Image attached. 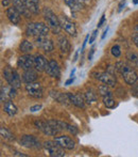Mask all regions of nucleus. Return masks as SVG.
<instances>
[{
    "mask_svg": "<svg viewBox=\"0 0 138 157\" xmlns=\"http://www.w3.org/2000/svg\"><path fill=\"white\" fill-rule=\"evenodd\" d=\"M115 70L117 71L119 74H121V76L123 77L124 81L128 85H134L137 81L138 76L137 73L135 72V70L129 64L124 62H117L115 64Z\"/></svg>",
    "mask_w": 138,
    "mask_h": 157,
    "instance_id": "obj_1",
    "label": "nucleus"
},
{
    "mask_svg": "<svg viewBox=\"0 0 138 157\" xmlns=\"http://www.w3.org/2000/svg\"><path fill=\"white\" fill-rule=\"evenodd\" d=\"M49 29L48 25H45L43 23H31L27 26L26 29V33L31 36H47L49 33Z\"/></svg>",
    "mask_w": 138,
    "mask_h": 157,
    "instance_id": "obj_2",
    "label": "nucleus"
},
{
    "mask_svg": "<svg viewBox=\"0 0 138 157\" xmlns=\"http://www.w3.org/2000/svg\"><path fill=\"white\" fill-rule=\"evenodd\" d=\"M43 13H44V18H45L46 24L48 25V27L54 33H60L61 25H60V19L58 18V16L49 8L44 9Z\"/></svg>",
    "mask_w": 138,
    "mask_h": 157,
    "instance_id": "obj_3",
    "label": "nucleus"
},
{
    "mask_svg": "<svg viewBox=\"0 0 138 157\" xmlns=\"http://www.w3.org/2000/svg\"><path fill=\"white\" fill-rule=\"evenodd\" d=\"M3 75L5 80L9 82V85L12 86L15 89H18L20 88V77H19L18 73L15 70H12L10 66L5 67V70L3 71Z\"/></svg>",
    "mask_w": 138,
    "mask_h": 157,
    "instance_id": "obj_4",
    "label": "nucleus"
},
{
    "mask_svg": "<svg viewBox=\"0 0 138 157\" xmlns=\"http://www.w3.org/2000/svg\"><path fill=\"white\" fill-rule=\"evenodd\" d=\"M44 149L52 157H63L65 156V152L61 145H58L55 141H46L43 144Z\"/></svg>",
    "mask_w": 138,
    "mask_h": 157,
    "instance_id": "obj_5",
    "label": "nucleus"
},
{
    "mask_svg": "<svg viewBox=\"0 0 138 157\" xmlns=\"http://www.w3.org/2000/svg\"><path fill=\"white\" fill-rule=\"evenodd\" d=\"M34 125L37 129H39L41 132H43L44 134L47 135V136H55V135H58V132H60L55 127H54V126H52L51 124H50L48 121L37 120L34 122Z\"/></svg>",
    "mask_w": 138,
    "mask_h": 157,
    "instance_id": "obj_6",
    "label": "nucleus"
},
{
    "mask_svg": "<svg viewBox=\"0 0 138 157\" xmlns=\"http://www.w3.org/2000/svg\"><path fill=\"white\" fill-rule=\"evenodd\" d=\"M20 144L23 147H27V149H33V150H39L43 147V144H41L38 139L36 137L32 136V135H25V136L21 137Z\"/></svg>",
    "mask_w": 138,
    "mask_h": 157,
    "instance_id": "obj_7",
    "label": "nucleus"
},
{
    "mask_svg": "<svg viewBox=\"0 0 138 157\" xmlns=\"http://www.w3.org/2000/svg\"><path fill=\"white\" fill-rule=\"evenodd\" d=\"M95 77L100 80L101 82H103L104 85L107 86H113L116 85V76L115 74L109 72H100V73H95Z\"/></svg>",
    "mask_w": 138,
    "mask_h": 157,
    "instance_id": "obj_8",
    "label": "nucleus"
},
{
    "mask_svg": "<svg viewBox=\"0 0 138 157\" xmlns=\"http://www.w3.org/2000/svg\"><path fill=\"white\" fill-rule=\"evenodd\" d=\"M26 91L34 98H41L43 96V87L39 82H30L26 86Z\"/></svg>",
    "mask_w": 138,
    "mask_h": 157,
    "instance_id": "obj_9",
    "label": "nucleus"
},
{
    "mask_svg": "<svg viewBox=\"0 0 138 157\" xmlns=\"http://www.w3.org/2000/svg\"><path fill=\"white\" fill-rule=\"evenodd\" d=\"M60 19V25H61V28L65 30L68 34L72 35V36H76V28L74 26V24L72 21H70L67 17L65 16H61L58 17Z\"/></svg>",
    "mask_w": 138,
    "mask_h": 157,
    "instance_id": "obj_10",
    "label": "nucleus"
},
{
    "mask_svg": "<svg viewBox=\"0 0 138 157\" xmlns=\"http://www.w3.org/2000/svg\"><path fill=\"white\" fill-rule=\"evenodd\" d=\"M36 39V44L39 48L46 52H51L53 50V43L51 40H49L47 36H38L35 37Z\"/></svg>",
    "mask_w": 138,
    "mask_h": 157,
    "instance_id": "obj_11",
    "label": "nucleus"
},
{
    "mask_svg": "<svg viewBox=\"0 0 138 157\" xmlns=\"http://www.w3.org/2000/svg\"><path fill=\"white\" fill-rule=\"evenodd\" d=\"M54 141H55L58 145H61L63 149L72 150V149H74V147H76V143H74V141L68 136L55 137V138H54Z\"/></svg>",
    "mask_w": 138,
    "mask_h": 157,
    "instance_id": "obj_12",
    "label": "nucleus"
},
{
    "mask_svg": "<svg viewBox=\"0 0 138 157\" xmlns=\"http://www.w3.org/2000/svg\"><path fill=\"white\" fill-rule=\"evenodd\" d=\"M17 65L23 70H29L32 68L34 65V58L31 55H25V56L19 57L18 61H17Z\"/></svg>",
    "mask_w": 138,
    "mask_h": 157,
    "instance_id": "obj_13",
    "label": "nucleus"
},
{
    "mask_svg": "<svg viewBox=\"0 0 138 157\" xmlns=\"http://www.w3.org/2000/svg\"><path fill=\"white\" fill-rule=\"evenodd\" d=\"M16 96V89L13 88L12 86L6 87V86H1V93H0V97H1V101H6L10 99L14 98Z\"/></svg>",
    "mask_w": 138,
    "mask_h": 157,
    "instance_id": "obj_14",
    "label": "nucleus"
},
{
    "mask_svg": "<svg viewBox=\"0 0 138 157\" xmlns=\"http://www.w3.org/2000/svg\"><path fill=\"white\" fill-rule=\"evenodd\" d=\"M46 72H47L48 75H50L51 77H55V78H58L61 75V71H60V66L56 61L51 60L48 62V65L46 67Z\"/></svg>",
    "mask_w": 138,
    "mask_h": 157,
    "instance_id": "obj_15",
    "label": "nucleus"
},
{
    "mask_svg": "<svg viewBox=\"0 0 138 157\" xmlns=\"http://www.w3.org/2000/svg\"><path fill=\"white\" fill-rule=\"evenodd\" d=\"M6 16L10 19L11 23H13L14 25H17L20 21V13H19V11L15 6L14 8L13 6L12 8H9L6 10Z\"/></svg>",
    "mask_w": 138,
    "mask_h": 157,
    "instance_id": "obj_16",
    "label": "nucleus"
},
{
    "mask_svg": "<svg viewBox=\"0 0 138 157\" xmlns=\"http://www.w3.org/2000/svg\"><path fill=\"white\" fill-rule=\"evenodd\" d=\"M47 65H48V62L44 56H41V55H36V56L34 57V66H35V68H36V71H38V72L46 71Z\"/></svg>",
    "mask_w": 138,
    "mask_h": 157,
    "instance_id": "obj_17",
    "label": "nucleus"
},
{
    "mask_svg": "<svg viewBox=\"0 0 138 157\" xmlns=\"http://www.w3.org/2000/svg\"><path fill=\"white\" fill-rule=\"evenodd\" d=\"M50 95H51L54 99H56V101H60L61 104H63V105H69V104H71L70 103L68 94L60 93V92H56V91H51L50 92Z\"/></svg>",
    "mask_w": 138,
    "mask_h": 157,
    "instance_id": "obj_18",
    "label": "nucleus"
},
{
    "mask_svg": "<svg viewBox=\"0 0 138 157\" xmlns=\"http://www.w3.org/2000/svg\"><path fill=\"white\" fill-rule=\"evenodd\" d=\"M13 4L14 6L19 11V13L23 15H25L26 17H30V11L28 10V8L26 6L23 0H13Z\"/></svg>",
    "mask_w": 138,
    "mask_h": 157,
    "instance_id": "obj_19",
    "label": "nucleus"
},
{
    "mask_svg": "<svg viewBox=\"0 0 138 157\" xmlns=\"http://www.w3.org/2000/svg\"><path fill=\"white\" fill-rule=\"evenodd\" d=\"M69 96V99H70V103L72 105H74L76 107H79V108H84L85 105H84V99L82 98V96L79 94H76V93H67Z\"/></svg>",
    "mask_w": 138,
    "mask_h": 157,
    "instance_id": "obj_20",
    "label": "nucleus"
},
{
    "mask_svg": "<svg viewBox=\"0 0 138 157\" xmlns=\"http://www.w3.org/2000/svg\"><path fill=\"white\" fill-rule=\"evenodd\" d=\"M28 10L33 14H38L39 13V1L38 0H23Z\"/></svg>",
    "mask_w": 138,
    "mask_h": 157,
    "instance_id": "obj_21",
    "label": "nucleus"
},
{
    "mask_svg": "<svg viewBox=\"0 0 138 157\" xmlns=\"http://www.w3.org/2000/svg\"><path fill=\"white\" fill-rule=\"evenodd\" d=\"M37 78V74L35 71H33L32 68H29V70H25L23 74V79L25 82L30 83V82H34Z\"/></svg>",
    "mask_w": 138,
    "mask_h": 157,
    "instance_id": "obj_22",
    "label": "nucleus"
},
{
    "mask_svg": "<svg viewBox=\"0 0 138 157\" xmlns=\"http://www.w3.org/2000/svg\"><path fill=\"white\" fill-rule=\"evenodd\" d=\"M3 110H4V112H5V113H8L9 116H11V117L14 116V114H16V112H17L16 106L13 104V101H11V99H10V101H4Z\"/></svg>",
    "mask_w": 138,
    "mask_h": 157,
    "instance_id": "obj_23",
    "label": "nucleus"
},
{
    "mask_svg": "<svg viewBox=\"0 0 138 157\" xmlns=\"http://www.w3.org/2000/svg\"><path fill=\"white\" fill-rule=\"evenodd\" d=\"M58 46H60V49L63 54H68L70 50V44L69 41L65 36H61L58 39Z\"/></svg>",
    "mask_w": 138,
    "mask_h": 157,
    "instance_id": "obj_24",
    "label": "nucleus"
},
{
    "mask_svg": "<svg viewBox=\"0 0 138 157\" xmlns=\"http://www.w3.org/2000/svg\"><path fill=\"white\" fill-rule=\"evenodd\" d=\"M19 49H20V52H25V54H28V52H30L33 49V45H32V43L30 41L23 40L20 43V45H19Z\"/></svg>",
    "mask_w": 138,
    "mask_h": 157,
    "instance_id": "obj_25",
    "label": "nucleus"
},
{
    "mask_svg": "<svg viewBox=\"0 0 138 157\" xmlns=\"http://www.w3.org/2000/svg\"><path fill=\"white\" fill-rule=\"evenodd\" d=\"M84 98L87 104H93L97 101V95H96V93L93 90H88V91H86V93L84 94Z\"/></svg>",
    "mask_w": 138,
    "mask_h": 157,
    "instance_id": "obj_26",
    "label": "nucleus"
},
{
    "mask_svg": "<svg viewBox=\"0 0 138 157\" xmlns=\"http://www.w3.org/2000/svg\"><path fill=\"white\" fill-rule=\"evenodd\" d=\"M0 132H1V137L5 140H9V141H12L14 140V136L11 132H9L6 128L4 127H1L0 128Z\"/></svg>",
    "mask_w": 138,
    "mask_h": 157,
    "instance_id": "obj_27",
    "label": "nucleus"
},
{
    "mask_svg": "<svg viewBox=\"0 0 138 157\" xmlns=\"http://www.w3.org/2000/svg\"><path fill=\"white\" fill-rule=\"evenodd\" d=\"M63 1H64L65 3H66L67 6L71 9V11H73V12L74 11L80 10V6H79V3H78L76 0H63Z\"/></svg>",
    "mask_w": 138,
    "mask_h": 157,
    "instance_id": "obj_28",
    "label": "nucleus"
},
{
    "mask_svg": "<svg viewBox=\"0 0 138 157\" xmlns=\"http://www.w3.org/2000/svg\"><path fill=\"white\" fill-rule=\"evenodd\" d=\"M103 104L106 108H114L115 107V101L111 96H103Z\"/></svg>",
    "mask_w": 138,
    "mask_h": 157,
    "instance_id": "obj_29",
    "label": "nucleus"
},
{
    "mask_svg": "<svg viewBox=\"0 0 138 157\" xmlns=\"http://www.w3.org/2000/svg\"><path fill=\"white\" fill-rule=\"evenodd\" d=\"M99 93L102 96H111V93L109 91V89L107 88V85H103L99 87Z\"/></svg>",
    "mask_w": 138,
    "mask_h": 157,
    "instance_id": "obj_30",
    "label": "nucleus"
},
{
    "mask_svg": "<svg viewBox=\"0 0 138 157\" xmlns=\"http://www.w3.org/2000/svg\"><path fill=\"white\" fill-rule=\"evenodd\" d=\"M111 52V55H113L114 57H116V58L120 57V55H121V50H120V47L118 45L113 46Z\"/></svg>",
    "mask_w": 138,
    "mask_h": 157,
    "instance_id": "obj_31",
    "label": "nucleus"
},
{
    "mask_svg": "<svg viewBox=\"0 0 138 157\" xmlns=\"http://www.w3.org/2000/svg\"><path fill=\"white\" fill-rule=\"evenodd\" d=\"M128 59H129V61H130V62L136 64L137 60H138V56L136 54H131V52H130V54L128 55Z\"/></svg>",
    "mask_w": 138,
    "mask_h": 157,
    "instance_id": "obj_32",
    "label": "nucleus"
},
{
    "mask_svg": "<svg viewBox=\"0 0 138 157\" xmlns=\"http://www.w3.org/2000/svg\"><path fill=\"white\" fill-rule=\"evenodd\" d=\"M67 132H69L70 134L72 135H76L78 134V129H76V127H74V126L72 125H67Z\"/></svg>",
    "mask_w": 138,
    "mask_h": 157,
    "instance_id": "obj_33",
    "label": "nucleus"
},
{
    "mask_svg": "<svg viewBox=\"0 0 138 157\" xmlns=\"http://www.w3.org/2000/svg\"><path fill=\"white\" fill-rule=\"evenodd\" d=\"M97 34H98V29L97 30H95L93 33H91V35L89 36V43H93V42H95V40H96V37H97Z\"/></svg>",
    "mask_w": 138,
    "mask_h": 157,
    "instance_id": "obj_34",
    "label": "nucleus"
},
{
    "mask_svg": "<svg viewBox=\"0 0 138 157\" xmlns=\"http://www.w3.org/2000/svg\"><path fill=\"white\" fill-rule=\"evenodd\" d=\"M41 109V105H35V106H32L31 108H30V111L31 112H36L38 111V110Z\"/></svg>",
    "mask_w": 138,
    "mask_h": 157,
    "instance_id": "obj_35",
    "label": "nucleus"
},
{
    "mask_svg": "<svg viewBox=\"0 0 138 157\" xmlns=\"http://www.w3.org/2000/svg\"><path fill=\"white\" fill-rule=\"evenodd\" d=\"M132 40H133L134 44L137 46V48H138V32H135L134 34L132 35Z\"/></svg>",
    "mask_w": 138,
    "mask_h": 157,
    "instance_id": "obj_36",
    "label": "nucleus"
},
{
    "mask_svg": "<svg viewBox=\"0 0 138 157\" xmlns=\"http://www.w3.org/2000/svg\"><path fill=\"white\" fill-rule=\"evenodd\" d=\"M126 6V1H124V0H123V1L120 2L119 6H118V12H121L122 9H123V6Z\"/></svg>",
    "mask_w": 138,
    "mask_h": 157,
    "instance_id": "obj_37",
    "label": "nucleus"
},
{
    "mask_svg": "<svg viewBox=\"0 0 138 157\" xmlns=\"http://www.w3.org/2000/svg\"><path fill=\"white\" fill-rule=\"evenodd\" d=\"M104 21H105V15L103 14V15H102V17H101V19H100V21H99V24H98V28L101 27V26L103 25Z\"/></svg>",
    "mask_w": 138,
    "mask_h": 157,
    "instance_id": "obj_38",
    "label": "nucleus"
},
{
    "mask_svg": "<svg viewBox=\"0 0 138 157\" xmlns=\"http://www.w3.org/2000/svg\"><path fill=\"white\" fill-rule=\"evenodd\" d=\"M94 54H95V47H93V48L90 49V52L88 54V60H91V59H93Z\"/></svg>",
    "mask_w": 138,
    "mask_h": 157,
    "instance_id": "obj_39",
    "label": "nucleus"
},
{
    "mask_svg": "<svg viewBox=\"0 0 138 157\" xmlns=\"http://www.w3.org/2000/svg\"><path fill=\"white\" fill-rule=\"evenodd\" d=\"M88 39H89V35H86L84 42H83V46H82V49H81V52H83V50H84V48H85V46H86V43H87V41H88Z\"/></svg>",
    "mask_w": 138,
    "mask_h": 157,
    "instance_id": "obj_40",
    "label": "nucleus"
},
{
    "mask_svg": "<svg viewBox=\"0 0 138 157\" xmlns=\"http://www.w3.org/2000/svg\"><path fill=\"white\" fill-rule=\"evenodd\" d=\"M73 80H74V78H73V77H71V78L68 79V80H67L66 82H65V86H69V85H71V83L73 82Z\"/></svg>",
    "mask_w": 138,
    "mask_h": 157,
    "instance_id": "obj_41",
    "label": "nucleus"
},
{
    "mask_svg": "<svg viewBox=\"0 0 138 157\" xmlns=\"http://www.w3.org/2000/svg\"><path fill=\"white\" fill-rule=\"evenodd\" d=\"M13 155H14V156H23V157H26V156H27L26 154L19 153V152H14V153H13Z\"/></svg>",
    "mask_w": 138,
    "mask_h": 157,
    "instance_id": "obj_42",
    "label": "nucleus"
},
{
    "mask_svg": "<svg viewBox=\"0 0 138 157\" xmlns=\"http://www.w3.org/2000/svg\"><path fill=\"white\" fill-rule=\"evenodd\" d=\"M107 31H108V27H106V29L104 30L103 34H102V40H104V39H105V36H106V33H107Z\"/></svg>",
    "mask_w": 138,
    "mask_h": 157,
    "instance_id": "obj_43",
    "label": "nucleus"
},
{
    "mask_svg": "<svg viewBox=\"0 0 138 157\" xmlns=\"http://www.w3.org/2000/svg\"><path fill=\"white\" fill-rule=\"evenodd\" d=\"M2 6H9V0H3V1H2Z\"/></svg>",
    "mask_w": 138,
    "mask_h": 157,
    "instance_id": "obj_44",
    "label": "nucleus"
},
{
    "mask_svg": "<svg viewBox=\"0 0 138 157\" xmlns=\"http://www.w3.org/2000/svg\"><path fill=\"white\" fill-rule=\"evenodd\" d=\"M78 54H79V52H76V55H74V59H73V61H76V59H78Z\"/></svg>",
    "mask_w": 138,
    "mask_h": 157,
    "instance_id": "obj_45",
    "label": "nucleus"
},
{
    "mask_svg": "<svg viewBox=\"0 0 138 157\" xmlns=\"http://www.w3.org/2000/svg\"><path fill=\"white\" fill-rule=\"evenodd\" d=\"M74 72H76V70H74V68H73V70H72V72H71V74H70V76H73V75H74Z\"/></svg>",
    "mask_w": 138,
    "mask_h": 157,
    "instance_id": "obj_46",
    "label": "nucleus"
},
{
    "mask_svg": "<svg viewBox=\"0 0 138 157\" xmlns=\"http://www.w3.org/2000/svg\"><path fill=\"white\" fill-rule=\"evenodd\" d=\"M133 2H134V4H138V0H134Z\"/></svg>",
    "mask_w": 138,
    "mask_h": 157,
    "instance_id": "obj_47",
    "label": "nucleus"
},
{
    "mask_svg": "<svg viewBox=\"0 0 138 157\" xmlns=\"http://www.w3.org/2000/svg\"><path fill=\"white\" fill-rule=\"evenodd\" d=\"M135 31H136V32H138V25L136 26V27H135Z\"/></svg>",
    "mask_w": 138,
    "mask_h": 157,
    "instance_id": "obj_48",
    "label": "nucleus"
},
{
    "mask_svg": "<svg viewBox=\"0 0 138 157\" xmlns=\"http://www.w3.org/2000/svg\"><path fill=\"white\" fill-rule=\"evenodd\" d=\"M135 65H137V66H138V60H137V62H136V64H135Z\"/></svg>",
    "mask_w": 138,
    "mask_h": 157,
    "instance_id": "obj_49",
    "label": "nucleus"
}]
</instances>
